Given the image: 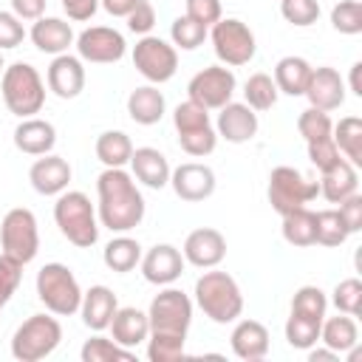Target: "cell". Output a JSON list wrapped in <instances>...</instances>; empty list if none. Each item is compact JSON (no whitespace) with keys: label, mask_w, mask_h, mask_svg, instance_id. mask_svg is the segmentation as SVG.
<instances>
[{"label":"cell","mask_w":362,"mask_h":362,"mask_svg":"<svg viewBox=\"0 0 362 362\" xmlns=\"http://www.w3.org/2000/svg\"><path fill=\"white\" fill-rule=\"evenodd\" d=\"M99 209L96 218L110 232H130L144 221V198L124 167H105L96 178Z\"/></svg>","instance_id":"cell-1"},{"label":"cell","mask_w":362,"mask_h":362,"mask_svg":"<svg viewBox=\"0 0 362 362\" xmlns=\"http://www.w3.org/2000/svg\"><path fill=\"white\" fill-rule=\"evenodd\" d=\"M195 303L198 308L218 325L235 322L243 314V294L232 274L226 272H204L195 280Z\"/></svg>","instance_id":"cell-2"},{"label":"cell","mask_w":362,"mask_h":362,"mask_svg":"<svg viewBox=\"0 0 362 362\" xmlns=\"http://www.w3.org/2000/svg\"><path fill=\"white\" fill-rule=\"evenodd\" d=\"M54 221L59 232L79 249H90L99 240V218L90 198L79 189H65L57 195Z\"/></svg>","instance_id":"cell-3"},{"label":"cell","mask_w":362,"mask_h":362,"mask_svg":"<svg viewBox=\"0 0 362 362\" xmlns=\"http://www.w3.org/2000/svg\"><path fill=\"white\" fill-rule=\"evenodd\" d=\"M0 93H3L8 113H14L20 119L40 113L45 105V82L37 74V68L28 62L6 65V71L0 76Z\"/></svg>","instance_id":"cell-4"},{"label":"cell","mask_w":362,"mask_h":362,"mask_svg":"<svg viewBox=\"0 0 362 362\" xmlns=\"http://www.w3.org/2000/svg\"><path fill=\"white\" fill-rule=\"evenodd\" d=\"M37 297L51 314L71 317L79 311L82 288L65 263H45L37 272Z\"/></svg>","instance_id":"cell-5"},{"label":"cell","mask_w":362,"mask_h":362,"mask_svg":"<svg viewBox=\"0 0 362 362\" xmlns=\"http://www.w3.org/2000/svg\"><path fill=\"white\" fill-rule=\"evenodd\" d=\"M62 342V325L48 314H31L11 337V356L17 362H40Z\"/></svg>","instance_id":"cell-6"},{"label":"cell","mask_w":362,"mask_h":362,"mask_svg":"<svg viewBox=\"0 0 362 362\" xmlns=\"http://www.w3.org/2000/svg\"><path fill=\"white\" fill-rule=\"evenodd\" d=\"M320 195V181L305 178L297 167L280 164L269 173V204L277 215H288L294 209H303Z\"/></svg>","instance_id":"cell-7"},{"label":"cell","mask_w":362,"mask_h":362,"mask_svg":"<svg viewBox=\"0 0 362 362\" xmlns=\"http://www.w3.org/2000/svg\"><path fill=\"white\" fill-rule=\"evenodd\" d=\"M0 246L3 255L20 260L23 266L31 263L40 252V232H37V218L25 206H14L3 215L0 223Z\"/></svg>","instance_id":"cell-8"},{"label":"cell","mask_w":362,"mask_h":362,"mask_svg":"<svg viewBox=\"0 0 362 362\" xmlns=\"http://www.w3.org/2000/svg\"><path fill=\"white\" fill-rule=\"evenodd\" d=\"M206 37L212 40L215 57L223 65H246L257 51L252 28L238 17H221L215 25H209Z\"/></svg>","instance_id":"cell-9"},{"label":"cell","mask_w":362,"mask_h":362,"mask_svg":"<svg viewBox=\"0 0 362 362\" xmlns=\"http://www.w3.org/2000/svg\"><path fill=\"white\" fill-rule=\"evenodd\" d=\"M133 65H136V71L150 85H161V82H170L175 76V71H178V51L167 40L144 34L133 45Z\"/></svg>","instance_id":"cell-10"},{"label":"cell","mask_w":362,"mask_h":362,"mask_svg":"<svg viewBox=\"0 0 362 362\" xmlns=\"http://www.w3.org/2000/svg\"><path fill=\"white\" fill-rule=\"evenodd\" d=\"M147 320H150V331L187 337L192 322V300L181 288H164L150 300Z\"/></svg>","instance_id":"cell-11"},{"label":"cell","mask_w":362,"mask_h":362,"mask_svg":"<svg viewBox=\"0 0 362 362\" xmlns=\"http://www.w3.org/2000/svg\"><path fill=\"white\" fill-rule=\"evenodd\" d=\"M238 88V79L232 74V68L226 65H209L204 71H198L189 85H187V99L198 102L206 110H218L226 102H232V93Z\"/></svg>","instance_id":"cell-12"},{"label":"cell","mask_w":362,"mask_h":362,"mask_svg":"<svg viewBox=\"0 0 362 362\" xmlns=\"http://www.w3.org/2000/svg\"><path fill=\"white\" fill-rule=\"evenodd\" d=\"M74 42H76V54L82 62H99V65L119 62L127 51L122 31H116L110 25H90Z\"/></svg>","instance_id":"cell-13"},{"label":"cell","mask_w":362,"mask_h":362,"mask_svg":"<svg viewBox=\"0 0 362 362\" xmlns=\"http://www.w3.org/2000/svg\"><path fill=\"white\" fill-rule=\"evenodd\" d=\"M184 263H187L184 255L173 243H156L139 260L144 280L153 283V286H170V283H175L184 274Z\"/></svg>","instance_id":"cell-14"},{"label":"cell","mask_w":362,"mask_h":362,"mask_svg":"<svg viewBox=\"0 0 362 362\" xmlns=\"http://www.w3.org/2000/svg\"><path fill=\"white\" fill-rule=\"evenodd\" d=\"M257 113L246 102H226L223 107H218L215 133L229 144H246L257 136Z\"/></svg>","instance_id":"cell-15"},{"label":"cell","mask_w":362,"mask_h":362,"mask_svg":"<svg viewBox=\"0 0 362 362\" xmlns=\"http://www.w3.org/2000/svg\"><path fill=\"white\" fill-rule=\"evenodd\" d=\"M303 96L317 110H325V113L337 110L345 102V79L339 76L337 68H328V65L311 68V76H308V85H305Z\"/></svg>","instance_id":"cell-16"},{"label":"cell","mask_w":362,"mask_h":362,"mask_svg":"<svg viewBox=\"0 0 362 362\" xmlns=\"http://www.w3.org/2000/svg\"><path fill=\"white\" fill-rule=\"evenodd\" d=\"M170 184H173V189L181 201L195 204V201H206L215 192V173L206 164L187 161V164H178L170 173Z\"/></svg>","instance_id":"cell-17"},{"label":"cell","mask_w":362,"mask_h":362,"mask_svg":"<svg viewBox=\"0 0 362 362\" xmlns=\"http://www.w3.org/2000/svg\"><path fill=\"white\" fill-rule=\"evenodd\" d=\"M181 255H184L187 263H192L198 269H215L226 257V238L212 226L192 229L184 240Z\"/></svg>","instance_id":"cell-18"},{"label":"cell","mask_w":362,"mask_h":362,"mask_svg":"<svg viewBox=\"0 0 362 362\" xmlns=\"http://www.w3.org/2000/svg\"><path fill=\"white\" fill-rule=\"evenodd\" d=\"M48 90L59 99H76L85 88V65L79 57H71L68 51L65 54H57L48 65Z\"/></svg>","instance_id":"cell-19"},{"label":"cell","mask_w":362,"mask_h":362,"mask_svg":"<svg viewBox=\"0 0 362 362\" xmlns=\"http://www.w3.org/2000/svg\"><path fill=\"white\" fill-rule=\"evenodd\" d=\"M28 181L40 195H59L68 189L71 181V164L62 156L45 153L42 158H37L28 170Z\"/></svg>","instance_id":"cell-20"},{"label":"cell","mask_w":362,"mask_h":362,"mask_svg":"<svg viewBox=\"0 0 362 362\" xmlns=\"http://www.w3.org/2000/svg\"><path fill=\"white\" fill-rule=\"evenodd\" d=\"M28 37H31V42H34L37 51L54 54V57L57 54H65L74 45V40H76L71 23H65L62 17H40V20H34Z\"/></svg>","instance_id":"cell-21"},{"label":"cell","mask_w":362,"mask_h":362,"mask_svg":"<svg viewBox=\"0 0 362 362\" xmlns=\"http://www.w3.org/2000/svg\"><path fill=\"white\" fill-rule=\"evenodd\" d=\"M119 308V300L113 294V288L107 286H90L88 291H82V303H79V314H82V322L90 328V331H105L113 320Z\"/></svg>","instance_id":"cell-22"},{"label":"cell","mask_w":362,"mask_h":362,"mask_svg":"<svg viewBox=\"0 0 362 362\" xmlns=\"http://www.w3.org/2000/svg\"><path fill=\"white\" fill-rule=\"evenodd\" d=\"M57 144V130L51 122L28 116L14 127V147L25 156H45Z\"/></svg>","instance_id":"cell-23"},{"label":"cell","mask_w":362,"mask_h":362,"mask_svg":"<svg viewBox=\"0 0 362 362\" xmlns=\"http://www.w3.org/2000/svg\"><path fill=\"white\" fill-rule=\"evenodd\" d=\"M130 167H133L136 181H141L150 189H161V187L170 184V173H173L170 170V161L156 147H133Z\"/></svg>","instance_id":"cell-24"},{"label":"cell","mask_w":362,"mask_h":362,"mask_svg":"<svg viewBox=\"0 0 362 362\" xmlns=\"http://www.w3.org/2000/svg\"><path fill=\"white\" fill-rule=\"evenodd\" d=\"M229 345L238 359H263L269 354V331L257 320H240L229 334Z\"/></svg>","instance_id":"cell-25"},{"label":"cell","mask_w":362,"mask_h":362,"mask_svg":"<svg viewBox=\"0 0 362 362\" xmlns=\"http://www.w3.org/2000/svg\"><path fill=\"white\" fill-rule=\"evenodd\" d=\"M110 334H113V342H119L122 348H136L141 342H147L150 337V320L144 311L133 308V305H124V308H116L113 320H110Z\"/></svg>","instance_id":"cell-26"},{"label":"cell","mask_w":362,"mask_h":362,"mask_svg":"<svg viewBox=\"0 0 362 362\" xmlns=\"http://www.w3.org/2000/svg\"><path fill=\"white\" fill-rule=\"evenodd\" d=\"M164 110H167V102L156 85H141L127 96V113L136 124H144V127L158 124L164 119Z\"/></svg>","instance_id":"cell-27"},{"label":"cell","mask_w":362,"mask_h":362,"mask_svg":"<svg viewBox=\"0 0 362 362\" xmlns=\"http://www.w3.org/2000/svg\"><path fill=\"white\" fill-rule=\"evenodd\" d=\"M320 195L328 201V204H342L345 198H351L359 187V175H356V167L345 158H339V164H334L331 170L320 173Z\"/></svg>","instance_id":"cell-28"},{"label":"cell","mask_w":362,"mask_h":362,"mask_svg":"<svg viewBox=\"0 0 362 362\" xmlns=\"http://www.w3.org/2000/svg\"><path fill=\"white\" fill-rule=\"evenodd\" d=\"M308 76H311L308 59L291 54V57L277 59L272 79H274V85H277L280 93H286V96H303L305 93V85H308Z\"/></svg>","instance_id":"cell-29"},{"label":"cell","mask_w":362,"mask_h":362,"mask_svg":"<svg viewBox=\"0 0 362 362\" xmlns=\"http://www.w3.org/2000/svg\"><path fill=\"white\" fill-rule=\"evenodd\" d=\"M320 342L328 345L337 354H345L354 345H359V328H356L354 317L339 311L337 317L322 320V325H320Z\"/></svg>","instance_id":"cell-30"},{"label":"cell","mask_w":362,"mask_h":362,"mask_svg":"<svg viewBox=\"0 0 362 362\" xmlns=\"http://www.w3.org/2000/svg\"><path fill=\"white\" fill-rule=\"evenodd\" d=\"M280 218H283L280 232H283V240L286 243H291L297 249L314 246V240H317V221H314V212L308 206L294 209V212L280 215Z\"/></svg>","instance_id":"cell-31"},{"label":"cell","mask_w":362,"mask_h":362,"mask_svg":"<svg viewBox=\"0 0 362 362\" xmlns=\"http://www.w3.org/2000/svg\"><path fill=\"white\" fill-rule=\"evenodd\" d=\"M331 139L337 150L345 156V161H351L354 167H362V122L356 116L339 119L331 130Z\"/></svg>","instance_id":"cell-32"},{"label":"cell","mask_w":362,"mask_h":362,"mask_svg":"<svg viewBox=\"0 0 362 362\" xmlns=\"http://www.w3.org/2000/svg\"><path fill=\"white\" fill-rule=\"evenodd\" d=\"M93 150H96V158H99L105 167H124V164H130L133 141H130V136L122 133V130H105V133H99Z\"/></svg>","instance_id":"cell-33"},{"label":"cell","mask_w":362,"mask_h":362,"mask_svg":"<svg viewBox=\"0 0 362 362\" xmlns=\"http://www.w3.org/2000/svg\"><path fill=\"white\" fill-rule=\"evenodd\" d=\"M102 260H105V266H107L110 272H119V274L133 272V269L139 266V260H141V246H139V240H133V238H127V235L122 232L119 238H113V240L105 246Z\"/></svg>","instance_id":"cell-34"},{"label":"cell","mask_w":362,"mask_h":362,"mask_svg":"<svg viewBox=\"0 0 362 362\" xmlns=\"http://www.w3.org/2000/svg\"><path fill=\"white\" fill-rule=\"evenodd\" d=\"M79 356H82V362H116V359L119 362H133L136 359V354L130 348H122L119 342H113L107 337H99V334L85 339Z\"/></svg>","instance_id":"cell-35"},{"label":"cell","mask_w":362,"mask_h":362,"mask_svg":"<svg viewBox=\"0 0 362 362\" xmlns=\"http://www.w3.org/2000/svg\"><path fill=\"white\" fill-rule=\"evenodd\" d=\"M314 221H317V240L314 243H320V246H342L351 235L339 209H320V212H314Z\"/></svg>","instance_id":"cell-36"},{"label":"cell","mask_w":362,"mask_h":362,"mask_svg":"<svg viewBox=\"0 0 362 362\" xmlns=\"http://www.w3.org/2000/svg\"><path fill=\"white\" fill-rule=\"evenodd\" d=\"M184 334H161L150 331L147 337V359L150 362H178L184 356Z\"/></svg>","instance_id":"cell-37"},{"label":"cell","mask_w":362,"mask_h":362,"mask_svg":"<svg viewBox=\"0 0 362 362\" xmlns=\"http://www.w3.org/2000/svg\"><path fill=\"white\" fill-rule=\"evenodd\" d=\"M277 93L280 90H277V85H274V79L269 74H252L246 79V85H243V96H246V105L252 110H269V107H274Z\"/></svg>","instance_id":"cell-38"},{"label":"cell","mask_w":362,"mask_h":362,"mask_svg":"<svg viewBox=\"0 0 362 362\" xmlns=\"http://www.w3.org/2000/svg\"><path fill=\"white\" fill-rule=\"evenodd\" d=\"M325 308H328V297L320 286H300L291 297V314L308 317V320H325Z\"/></svg>","instance_id":"cell-39"},{"label":"cell","mask_w":362,"mask_h":362,"mask_svg":"<svg viewBox=\"0 0 362 362\" xmlns=\"http://www.w3.org/2000/svg\"><path fill=\"white\" fill-rule=\"evenodd\" d=\"M320 320H308V317H300V314H288L286 320V342L297 351H308L311 345L320 342Z\"/></svg>","instance_id":"cell-40"},{"label":"cell","mask_w":362,"mask_h":362,"mask_svg":"<svg viewBox=\"0 0 362 362\" xmlns=\"http://www.w3.org/2000/svg\"><path fill=\"white\" fill-rule=\"evenodd\" d=\"M206 34H209V28L201 25V23H195V20L187 17V14L175 17L173 25H170V40H173V45L181 48V51H195V48L206 40Z\"/></svg>","instance_id":"cell-41"},{"label":"cell","mask_w":362,"mask_h":362,"mask_svg":"<svg viewBox=\"0 0 362 362\" xmlns=\"http://www.w3.org/2000/svg\"><path fill=\"white\" fill-rule=\"evenodd\" d=\"M297 130L305 141H317V139H328L331 130H334V122L325 110H317V107H305L300 116H297Z\"/></svg>","instance_id":"cell-42"},{"label":"cell","mask_w":362,"mask_h":362,"mask_svg":"<svg viewBox=\"0 0 362 362\" xmlns=\"http://www.w3.org/2000/svg\"><path fill=\"white\" fill-rule=\"evenodd\" d=\"M331 25L348 37L359 34L362 31V3L359 0H339L331 8Z\"/></svg>","instance_id":"cell-43"},{"label":"cell","mask_w":362,"mask_h":362,"mask_svg":"<svg viewBox=\"0 0 362 362\" xmlns=\"http://www.w3.org/2000/svg\"><path fill=\"white\" fill-rule=\"evenodd\" d=\"M173 124H175L178 133H189V130L209 127L212 122H209V110H206V107H201L198 102L187 99V102L175 105V110H173Z\"/></svg>","instance_id":"cell-44"},{"label":"cell","mask_w":362,"mask_h":362,"mask_svg":"<svg viewBox=\"0 0 362 362\" xmlns=\"http://www.w3.org/2000/svg\"><path fill=\"white\" fill-rule=\"evenodd\" d=\"M331 303L337 305V311L351 314V317H359V311H362V283H359L356 277L339 280V283L334 286Z\"/></svg>","instance_id":"cell-45"},{"label":"cell","mask_w":362,"mask_h":362,"mask_svg":"<svg viewBox=\"0 0 362 362\" xmlns=\"http://www.w3.org/2000/svg\"><path fill=\"white\" fill-rule=\"evenodd\" d=\"M280 14L297 28L314 25L320 17V0H280Z\"/></svg>","instance_id":"cell-46"},{"label":"cell","mask_w":362,"mask_h":362,"mask_svg":"<svg viewBox=\"0 0 362 362\" xmlns=\"http://www.w3.org/2000/svg\"><path fill=\"white\" fill-rule=\"evenodd\" d=\"M178 144H181V150H184L187 156L201 158V156H209V153L215 150V144H218V133H215L212 124H209V127H201V130L178 133Z\"/></svg>","instance_id":"cell-47"},{"label":"cell","mask_w":362,"mask_h":362,"mask_svg":"<svg viewBox=\"0 0 362 362\" xmlns=\"http://www.w3.org/2000/svg\"><path fill=\"white\" fill-rule=\"evenodd\" d=\"M20 280H23V263L8 255H0V308L11 300Z\"/></svg>","instance_id":"cell-48"},{"label":"cell","mask_w":362,"mask_h":362,"mask_svg":"<svg viewBox=\"0 0 362 362\" xmlns=\"http://www.w3.org/2000/svg\"><path fill=\"white\" fill-rule=\"evenodd\" d=\"M305 144H308V158H311V164H314L320 173L331 170V167L339 164V158H342V153L337 150V144H334L331 136H328V139H317V141H305Z\"/></svg>","instance_id":"cell-49"},{"label":"cell","mask_w":362,"mask_h":362,"mask_svg":"<svg viewBox=\"0 0 362 362\" xmlns=\"http://www.w3.org/2000/svg\"><path fill=\"white\" fill-rule=\"evenodd\" d=\"M184 6H187V17H192L195 23H201V25H215L221 17H223V8H221V0H184Z\"/></svg>","instance_id":"cell-50"},{"label":"cell","mask_w":362,"mask_h":362,"mask_svg":"<svg viewBox=\"0 0 362 362\" xmlns=\"http://www.w3.org/2000/svg\"><path fill=\"white\" fill-rule=\"evenodd\" d=\"M25 40L23 20L14 11H0V51L3 48H17Z\"/></svg>","instance_id":"cell-51"},{"label":"cell","mask_w":362,"mask_h":362,"mask_svg":"<svg viewBox=\"0 0 362 362\" xmlns=\"http://www.w3.org/2000/svg\"><path fill=\"white\" fill-rule=\"evenodd\" d=\"M156 25V8H153V3L150 0H139L136 6H133V11L127 14V28L133 31V34H150V28Z\"/></svg>","instance_id":"cell-52"},{"label":"cell","mask_w":362,"mask_h":362,"mask_svg":"<svg viewBox=\"0 0 362 362\" xmlns=\"http://www.w3.org/2000/svg\"><path fill=\"white\" fill-rule=\"evenodd\" d=\"M339 215H342V221H345V226H348L351 235L359 232V229H362V195L354 192L351 198H345V201L339 204Z\"/></svg>","instance_id":"cell-53"},{"label":"cell","mask_w":362,"mask_h":362,"mask_svg":"<svg viewBox=\"0 0 362 362\" xmlns=\"http://www.w3.org/2000/svg\"><path fill=\"white\" fill-rule=\"evenodd\" d=\"M59 3L65 8L68 20H76V23L90 20L96 14V8H99V0H59Z\"/></svg>","instance_id":"cell-54"},{"label":"cell","mask_w":362,"mask_h":362,"mask_svg":"<svg viewBox=\"0 0 362 362\" xmlns=\"http://www.w3.org/2000/svg\"><path fill=\"white\" fill-rule=\"evenodd\" d=\"M45 3L48 0H11V11L20 20H40L45 14Z\"/></svg>","instance_id":"cell-55"},{"label":"cell","mask_w":362,"mask_h":362,"mask_svg":"<svg viewBox=\"0 0 362 362\" xmlns=\"http://www.w3.org/2000/svg\"><path fill=\"white\" fill-rule=\"evenodd\" d=\"M136 3H139V0H99V6H102L110 17H127Z\"/></svg>","instance_id":"cell-56"},{"label":"cell","mask_w":362,"mask_h":362,"mask_svg":"<svg viewBox=\"0 0 362 362\" xmlns=\"http://www.w3.org/2000/svg\"><path fill=\"white\" fill-rule=\"evenodd\" d=\"M308 359H311V362H337L339 354L331 351L328 345H325V348H314V345H311V348H308Z\"/></svg>","instance_id":"cell-57"},{"label":"cell","mask_w":362,"mask_h":362,"mask_svg":"<svg viewBox=\"0 0 362 362\" xmlns=\"http://www.w3.org/2000/svg\"><path fill=\"white\" fill-rule=\"evenodd\" d=\"M351 93L362 96V62L351 65Z\"/></svg>","instance_id":"cell-58"},{"label":"cell","mask_w":362,"mask_h":362,"mask_svg":"<svg viewBox=\"0 0 362 362\" xmlns=\"http://www.w3.org/2000/svg\"><path fill=\"white\" fill-rule=\"evenodd\" d=\"M3 71H6V62H3V54H0V76H3Z\"/></svg>","instance_id":"cell-59"}]
</instances>
